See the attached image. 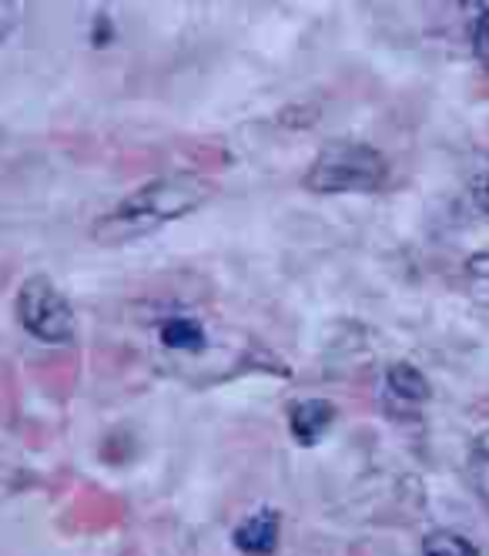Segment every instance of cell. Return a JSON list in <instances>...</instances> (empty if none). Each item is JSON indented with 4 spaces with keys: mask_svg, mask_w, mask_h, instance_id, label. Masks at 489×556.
<instances>
[{
    "mask_svg": "<svg viewBox=\"0 0 489 556\" xmlns=\"http://www.w3.org/2000/svg\"><path fill=\"white\" fill-rule=\"evenodd\" d=\"M215 194L212 181L201 178L198 172H172V175H158L135 188L131 194L121 198L117 205H111L95 225L91 238L104 249H117L138 242V238L154 235L158 228H165L201 205Z\"/></svg>",
    "mask_w": 489,
    "mask_h": 556,
    "instance_id": "cell-1",
    "label": "cell"
},
{
    "mask_svg": "<svg viewBox=\"0 0 489 556\" xmlns=\"http://www.w3.org/2000/svg\"><path fill=\"white\" fill-rule=\"evenodd\" d=\"M389 165L379 148L339 138L322 144L315 162L305 172V188L315 194H362L383 188Z\"/></svg>",
    "mask_w": 489,
    "mask_h": 556,
    "instance_id": "cell-2",
    "label": "cell"
},
{
    "mask_svg": "<svg viewBox=\"0 0 489 556\" xmlns=\"http://www.w3.org/2000/svg\"><path fill=\"white\" fill-rule=\"evenodd\" d=\"M17 323L45 345H71L77 339V315L48 275H30L17 289Z\"/></svg>",
    "mask_w": 489,
    "mask_h": 556,
    "instance_id": "cell-3",
    "label": "cell"
},
{
    "mask_svg": "<svg viewBox=\"0 0 489 556\" xmlns=\"http://www.w3.org/2000/svg\"><path fill=\"white\" fill-rule=\"evenodd\" d=\"M333 422H336V406L329 400H302L289 409V432L305 450L318 446V440L333 429Z\"/></svg>",
    "mask_w": 489,
    "mask_h": 556,
    "instance_id": "cell-4",
    "label": "cell"
},
{
    "mask_svg": "<svg viewBox=\"0 0 489 556\" xmlns=\"http://www.w3.org/2000/svg\"><path fill=\"white\" fill-rule=\"evenodd\" d=\"M278 513L275 509H259L252 513L249 520H244L235 533H231V543L238 553H249V556H268L275 553L278 546Z\"/></svg>",
    "mask_w": 489,
    "mask_h": 556,
    "instance_id": "cell-5",
    "label": "cell"
},
{
    "mask_svg": "<svg viewBox=\"0 0 489 556\" xmlns=\"http://www.w3.org/2000/svg\"><path fill=\"white\" fill-rule=\"evenodd\" d=\"M386 400L389 403H399L402 409H413V406H423L432 389H429V379L413 366V363H392L386 369Z\"/></svg>",
    "mask_w": 489,
    "mask_h": 556,
    "instance_id": "cell-6",
    "label": "cell"
},
{
    "mask_svg": "<svg viewBox=\"0 0 489 556\" xmlns=\"http://www.w3.org/2000/svg\"><path fill=\"white\" fill-rule=\"evenodd\" d=\"M158 339L172 352H201L209 345V332L191 315H168L165 323L158 326Z\"/></svg>",
    "mask_w": 489,
    "mask_h": 556,
    "instance_id": "cell-7",
    "label": "cell"
},
{
    "mask_svg": "<svg viewBox=\"0 0 489 556\" xmlns=\"http://www.w3.org/2000/svg\"><path fill=\"white\" fill-rule=\"evenodd\" d=\"M423 553L426 556H479V549L463 536V533H453V530H429L423 536Z\"/></svg>",
    "mask_w": 489,
    "mask_h": 556,
    "instance_id": "cell-8",
    "label": "cell"
},
{
    "mask_svg": "<svg viewBox=\"0 0 489 556\" xmlns=\"http://www.w3.org/2000/svg\"><path fill=\"white\" fill-rule=\"evenodd\" d=\"M463 278H466V292L476 305L489 308V249L473 252L463 265Z\"/></svg>",
    "mask_w": 489,
    "mask_h": 556,
    "instance_id": "cell-9",
    "label": "cell"
},
{
    "mask_svg": "<svg viewBox=\"0 0 489 556\" xmlns=\"http://www.w3.org/2000/svg\"><path fill=\"white\" fill-rule=\"evenodd\" d=\"M469 480L482 496V503H489V429L476 435V443L469 450Z\"/></svg>",
    "mask_w": 489,
    "mask_h": 556,
    "instance_id": "cell-10",
    "label": "cell"
},
{
    "mask_svg": "<svg viewBox=\"0 0 489 556\" xmlns=\"http://www.w3.org/2000/svg\"><path fill=\"white\" fill-rule=\"evenodd\" d=\"M27 480H30V472L17 459H11L8 453H0V496H11V493L24 490Z\"/></svg>",
    "mask_w": 489,
    "mask_h": 556,
    "instance_id": "cell-11",
    "label": "cell"
},
{
    "mask_svg": "<svg viewBox=\"0 0 489 556\" xmlns=\"http://www.w3.org/2000/svg\"><path fill=\"white\" fill-rule=\"evenodd\" d=\"M473 198H476V205L489 215V154H482L476 168H473Z\"/></svg>",
    "mask_w": 489,
    "mask_h": 556,
    "instance_id": "cell-12",
    "label": "cell"
},
{
    "mask_svg": "<svg viewBox=\"0 0 489 556\" xmlns=\"http://www.w3.org/2000/svg\"><path fill=\"white\" fill-rule=\"evenodd\" d=\"M21 14H24L21 4H14V0H0V45L14 34V27L21 24Z\"/></svg>",
    "mask_w": 489,
    "mask_h": 556,
    "instance_id": "cell-13",
    "label": "cell"
},
{
    "mask_svg": "<svg viewBox=\"0 0 489 556\" xmlns=\"http://www.w3.org/2000/svg\"><path fill=\"white\" fill-rule=\"evenodd\" d=\"M473 48L482 61H489V11H482V17L473 24Z\"/></svg>",
    "mask_w": 489,
    "mask_h": 556,
    "instance_id": "cell-14",
    "label": "cell"
}]
</instances>
